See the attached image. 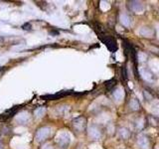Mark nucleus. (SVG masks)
Listing matches in <instances>:
<instances>
[{"mask_svg": "<svg viewBox=\"0 0 159 149\" xmlns=\"http://www.w3.org/2000/svg\"><path fill=\"white\" fill-rule=\"evenodd\" d=\"M129 7L135 13H142L144 11V5L139 1H130L129 2Z\"/></svg>", "mask_w": 159, "mask_h": 149, "instance_id": "1", "label": "nucleus"}, {"mask_svg": "<svg viewBox=\"0 0 159 149\" xmlns=\"http://www.w3.org/2000/svg\"><path fill=\"white\" fill-rule=\"evenodd\" d=\"M139 73H140L141 77H142L144 79H146V81H151V79H153L152 74H151L150 72H149L147 69L143 68V67L139 68Z\"/></svg>", "mask_w": 159, "mask_h": 149, "instance_id": "2", "label": "nucleus"}, {"mask_svg": "<svg viewBox=\"0 0 159 149\" xmlns=\"http://www.w3.org/2000/svg\"><path fill=\"white\" fill-rule=\"evenodd\" d=\"M137 143H138V146L140 147L141 149H147L148 145H149L148 139H147L146 136H144V135H140L138 137Z\"/></svg>", "mask_w": 159, "mask_h": 149, "instance_id": "3", "label": "nucleus"}, {"mask_svg": "<svg viewBox=\"0 0 159 149\" xmlns=\"http://www.w3.org/2000/svg\"><path fill=\"white\" fill-rule=\"evenodd\" d=\"M139 34L143 37H152L154 31L149 27H142L140 30H139Z\"/></svg>", "mask_w": 159, "mask_h": 149, "instance_id": "4", "label": "nucleus"}, {"mask_svg": "<svg viewBox=\"0 0 159 149\" xmlns=\"http://www.w3.org/2000/svg\"><path fill=\"white\" fill-rule=\"evenodd\" d=\"M124 97V93H123V89L121 88H117L116 89V92L113 93V97L116 99V102H120L121 99Z\"/></svg>", "mask_w": 159, "mask_h": 149, "instance_id": "5", "label": "nucleus"}, {"mask_svg": "<svg viewBox=\"0 0 159 149\" xmlns=\"http://www.w3.org/2000/svg\"><path fill=\"white\" fill-rule=\"evenodd\" d=\"M119 20H120V22L123 26H125V27L130 26V18H129V16L127 14H121Z\"/></svg>", "mask_w": 159, "mask_h": 149, "instance_id": "6", "label": "nucleus"}, {"mask_svg": "<svg viewBox=\"0 0 159 149\" xmlns=\"http://www.w3.org/2000/svg\"><path fill=\"white\" fill-rule=\"evenodd\" d=\"M119 135H120L121 138H124V139H126L129 137V131H128V129L127 128H120L119 129Z\"/></svg>", "mask_w": 159, "mask_h": 149, "instance_id": "7", "label": "nucleus"}, {"mask_svg": "<svg viewBox=\"0 0 159 149\" xmlns=\"http://www.w3.org/2000/svg\"><path fill=\"white\" fill-rule=\"evenodd\" d=\"M130 107H131L132 111H137V109L139 108V103L135 98H132L130 101Z\"/></svg>", "mask_w": 159, "mask_h": 149, "instance_id": "8", "label": "nucleus"}, {"mask_svg": "<svg viewBox=\"0 0 159 149\" xmlns=\"http://www.w3.org/2000/svg\"><path fill=\"white\" fill-rule=\"evenodd\" d=\"M155 119V117H153V116H150V118H149V120H150V122H151V124L152 125H154V126H158L159 125V121L157 120H154Z\"/></svg>", "mask_w": 159, "mask_h": 149, "instance_id": "9", "label": "nucleus"}, {"mask_svg": "<svg viewBox=\"0 0 159 149\" xmlns=\"http://www.w3.org/2000/svg\"><path fill=\"white\" fill-rule=\"evenodd\" d=\"M158 35H159V30H158Z\"/></svg>", "mask_w": 159, "mask_h": 149, "instance_id": "10", "label": "nucleus"}]
</instances>
